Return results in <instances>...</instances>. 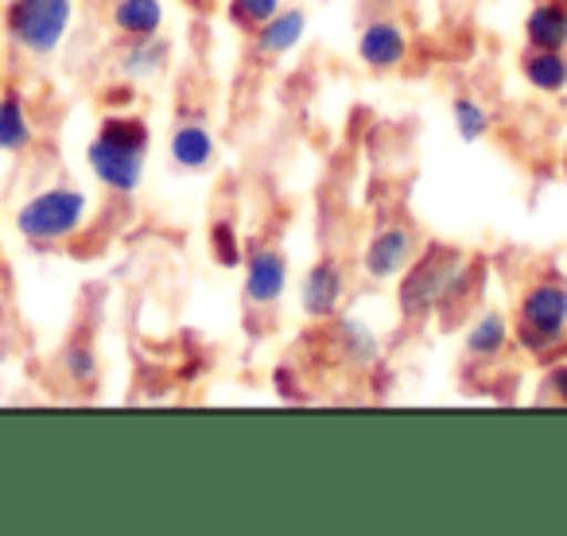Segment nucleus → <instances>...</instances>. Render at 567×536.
Instances as JSON below:
<instances>
[{
	"label": "nucleus",
	"instance_id": "obj_18",
	"mask_svg": "<svg viewBox=\"0 0 567 536\" xmlns=\"http://www.w3.org/2000/svg\"><path fill=\"white\" fill-rule=\"evenodd\" d=\"M164 40H156V35H141V40L128 43V51L121 55V66H125V74H133V79H148V74H156L159 66H164Z\"/></svg>",
	"mask_w": 567,
	"mask_h": 536
},
{
	"label": "nucleus",
	"instance_id": "obj_4",
	"mask_svg": "<svg viewBox=\"0 0 567 536\" xmlns=\"http://www.w3.org/2000/svg\"><path fill=\"white\" fill-rule=\"evenodd\" d=\"M71 0H12L9 32L32 55H51L71 28Z\"/></svg>",
	"mask_w": 567,
	"mask_h": 536
},
{
	"label": "nucleus",
	"instance_id": "obj_2",
	"mask_svg": "<svg viewBox=\"0 0 567 536\" xmlns=\"http://www.w3.org/2000/svg\"><path fill=\"white\" fill-rule=\"evenodd\" d=\"M458 272H463V252L451 249V245L432 241L420 257H412L409 268H404L401 311L409 319H420L432 308H440L443 296L451 292V285H455Z\"/></svg>",
	"mask_w": 567,
	"mask_h": 536
},
{
	"label": "nucleus",
	"instance_id": "obj_6",
	"mask_svg": "<svg viewBox=\"0 0 567 536\" xmlns=\"http://www.w3.org/2000/svg\"><path fill=\"white\" fill-rule=\"evenodd\" d=\"M412 257H416V237H412V229L389 226V229H381L370 245H365L362 268H365V277L370 280H393L412 265Z\"/></svg>",
	"mask_w": 567,
	"mask_h": 536
},
{
	"label": "nucleus",
	"instance_id": "obj_5",
	"mask_svg": "<svg viewBox=\"0 0 567 536\" xmlns=\"http://www.w3.org/2000/svg\"><path fill=\"white\" fill-rule=\"evenodd\" d=\"M567 331V285L564 280H540L520 300V342L528 350H544L559 342Z\"/></svg>",
	"mask_w": 567,
	"mask_h": 536
},
{
	"label": "nucleus",
	"instance_id": "obj_3",
	"mask_svg": "<svg viewBox=\"0 0 567 536\" xmlns=\"http://www.w3.org/2000/svg\"><path fill=\"white\" fill-rule=\"evenodd\" d=\"M90 203L82 190L74 187H48L40 190L35 198H28L17 214V229L28 237V241H40V245H55L63 237H71L74 229L82 226L86 218Z\"/></svg>",
	"mask_w": 567,
	"mask_h": 536
},
{
	"label": "nucleus",
	"instance_id": "obj_1",
	"mask_svg": "<svg viewBox=\"0 0 567 536\" xmlns=\"http://www.w3.org/2000/svg\"><path fill=\"white\" fill-rule=\"evenodd\" d=\"M144 152H148V125L136 117H105L90 141L86 159L97 183L117 195H133L144 179Z\"/></svg>",
	"mask_w": 567,
	"mask_h": 536
},
{
	"label": "nucleus",
	"instance_id": "obj_17",
	"mask_svg": "<svg viewBox=\"0 0 567 536\" xmlns=\"http://www.w3.org/2000/svg\"><path fill=\"white\" fill-rule=\"evenodd\" d=\"M509 342V323L502 316H482L478 323L466 331V350L474 358H497Z\"/></svg>",
	"mask_w": 567,
	"mask_h": 536
},
{
	"label": "nucleus",
	"instance_id": "obj_13",
	"mask_svg": "<svg viewBox=\"0 0 567 536\" xmlns=\"http://www.w3.org/2000/svg\"><path fill=\"white\" fill-rule=\"evenodd\" d=\"M113 28L121 35H156L164 28V4L159 0H117L113 4Z\"/></svg>",
	"mask_w": 567,
	"mask_h": 536
},
{
	"label": "nucleus",
	"instance_id": "obj_15",
	"mask_svg": "<svg viewBox=\"0 0 567 536\" xmlns=\"http://www.w3.org/2000/svg\"><path fill=\"white\" fill-rule=\"evenodd\" d=\"M525 79L533 82L540 94H559V90H567V55L564 51L533 48L525 55Z\"/></svg>",
	"mask_w": 567,
	"mask_h": 536
},
{
	"label": "nucleus",
	"instance_id": "obj_16",
	"mask_svg": "<svg viewBox=\"0 0 567 536\" xmlns=\"http://www.w3.org/2000/svg\"><path fill=\"white\" fill-rule=\"evenodd\" d=\"M32 144V121L17 90L0 97V152H24Z\"/></svg>",
	"mask_w": 567,
	"mask_h": 536
},
{
	"label": "nucleus",
	"instance_id": "obj_12",
	"mask_svg": "<svg viewBox=\"0 0 567 536\" xmlns=\"http://www.w3.org/2000/svg\"><path fill=\"white\" fill-rule=\"evenodd\" d=\"M334 350H339L342 358H347L350 365H370L378 362V334L370 331V327L362 323V319H334Z\"/></svg>",
	"mask_w": 567,
	"mask_h": 536
},
{
	"label": "nucleus",
	"instance_id": "obj_14",
	"mask_svg": "<svg viewBox=\"0 0 567 536\" xmlns=\"http://www.w3.org/2000/svg\"><path fill=\"white\" fill-rule=\"evenodd\" d=\"M172 159L187 172H198L214 159V136L206 125L190 121V125H179L172 133Z\"/></svg>",
	"mask_w": 567,
	"mask_h": 536
},
{
	"label": "nucleus",
	"instance_id": "obj_23",
	"mask_svg": "<svg viewBox=\"0 0 567 536\" xmlns=\"http://www.w3.org/2000/svg\"><path fill=\"white\" fill-rule=\"evenodd\" d=\"M548 385H551V393H556V401L567 404V365H556V370L548 373Z\"/></svg>",
	"mask_w": 567,
	"mask_h": 536
},
{
	"label": "nucleus",
	"instance_id": "obj_11",
	"mask_svg": "<svg viewBox=\"0 0 567 536\" xmlns=\"http://www.w3.org/2000/svg\"><path fill=\"white\" fill-rule=\"evenodd\" d=\"M525 35H528V48L567 51V9L556 4V0L533 4V12L525 20Z\"/></svg>",
	"mask_w": 567,
	"mask_h": 536
},
{
	"label": "nucleus",
	"instance_id": "obj_8",
	"mask_svg": "<svg viewBox=\"0 0 567 536\" xmlns=\"http://www.w3.org/2000/svg\"><path fill=\"white\" fill-rule=\"evenodd\" d=\"M342 288H347V277H342V268L334 260L311 265L300 285V303L308 311V319H331L342 303Z\"/></svg>",
	"mask_w": 567,
	"mask_h": 536
},
{
	"label": "nucleus",
	"instance_id": "obj_20",
	"mask_svg": "<svg viewBox=\"0 0 567 536\" xmlns=\"http://www.w3.org/2000/svg\"><path fill=\"white\" fill-rule=\"evenodd\" d=\"M276 12H280V0H229V20L245 32H257Z\"/></svg>",
	"mask_w": 567,
	"mask_h": 536
},
{
	"label": "nucleus",
	"instance_id": "obj_24",
	"mask_svg": "<svg viewBox=\"0 0 567 536\" xmlns=\"http://www.w3.org/2000/svg\"><path fill=\"white\" fill-rule=\"evenodd\" d=\"M187 4H195V9H206V4H210V0H187Z\"/></svg>",
	"mask_w": 567,
	"mask_h": 536
},
{
	"label": "nucleus",
	"instance_id": "obj_22",
	"mask_svg": "<svg viewBox=\"0 0 567 536\" xmlns=\"http://www.w3.org/2000/svg\"><path fill=\"white\" fill-rule=\"evenodd\" d=\"M63 362H66V373H71L79 385H90V381L97 378V358L90 347H71L63 354Z\"/></svg>",
	"mask_w": 567,
	"mask_h": 536
},
{
	"label": "nucleus",
	"instance_id": "obj_10",
	"mask_svg": "<svg viewBox=\"0 0 567 536\" xmlns=\"http://www.w3.org/2000/svg\"><path fill=\"white\" fill-rule=\"evenodd\" d=\"M303 32H308V12L303 9H280L272 20L257 28V55L265 59H280L288 51L300 48Z\"/></svg>",
	"mask_w": 567,
	"mask_h": 536
},
{
	"label": "nucleus",
	"instance_id": "obj_9",
	"mask_svg": "<svg viewBox=\"0 0 567 536\" xmlns=\"http://www.w3.org/2000/svg\"><path fill=\"white\" fill-rule=\"evenodd\" d=\"M404 55H409V40H404L401 28L389 24V20L370 24L362 32V40H358V59H362L370 71H393V66L404 63Z\"/></svg>",
	"mask_w": 567,
	"mask_h": 536
},
{
	"label": "nucleus",
	"instance_id": "obj_19",
	"mask_svg": "<svg viewBox=\"0 0 567 536\" xmlns=\"http://www.w3.org/2000/svg\"><path fill=\"white\" fill-rule=\"evenodd\" d=\"M451 117H455V128L463 141H482L489 133V113L482 110L474 97H455L451 105Z\"/></svg>",
	"mask_w": 567,
	"mask_h": 536
},
{
	"label": "nucleus",
	"instance_id": "obj_7",
	"mask_svg": "<svg viewBox=\"0 0 567 536\" xmlns=\"http://www.w3.org/2000/svg\"><path fill=\"white\" fill-rule=\"evenodd\" d=\"M288 288V260L280 249H257L245 265V296L257 308H272Z\"/></svg>",
	"mask_w": 567,
	"mask_h": 536
},
{
	"label": "nucleus",
	"instance_id": "obj_21",
	"mask_svg": "<svg viewBox=\"0 0 567 536\" xmlns=\"http://www.w3.org/2000/svg\"><path fill=\"white\" fill-rule=\"evenodd\" d=\"M210 245H214V257H218V265L234 268L241 265V245H237V234L229 221H218V226L210 229Z\"/></svg>",
	"mask_w": 567,
	"mask_h": 536
}]
</instances>
